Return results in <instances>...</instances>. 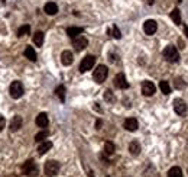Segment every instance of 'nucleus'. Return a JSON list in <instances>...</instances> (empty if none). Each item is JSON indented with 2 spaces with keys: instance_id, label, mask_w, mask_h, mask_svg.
<instances>
[{
  "instance_id": "obj_1",
  "label": "nucleus",
  "mask_w": 188,
  "mask_h": 177,
  "mask_svg": "<svg viewBox=\"0 0 188 177\" xmlns=\"http://www.w3.org/2000/svg\"><path fill=\"white\" fill-rule=\"evenodd\" d=\"M107 76H108V68L106 67V65H99V67L94 70V74H93L96 83H99V84L106 82Z\"/></svg>"
},
{
  "instance_id": "obj_2",
  "label": "nucleus",
  "mask_w": 188,
  "mask_h": 177,
  "mask_svg": "<svg viewBox=\"0 0 188 177\" xmlns=\"http://www.w3.org/2000/svg\"><path fill=\"white\" fill-rule=\"evenodd\" d=\"M9 93H10V96L13 97V99H20L22 96H23V93H25V89H23V84L20 82H13L12 84H10V87H9Z\"/></svg>"
},
{
  "instance_id": "obj_3",
  "label": "nucleus",
  "mask_w": 188,
  "mask_h": 177,
  "mask_svg": "<svg viewBox=\"0 0 188 177\" xmlns=\"http://www.w3.org/2000/svg\"><path fill=\"white\" fill-rule=\"evenodd\" d=\"M59 163L58 161H55V160H49V161H47L45 163V174H47L48 177H54L58 174V171H59Z\"/></svg>"
},
{
  "instance_id": "obj_4",
  "label": "nucleus",
  "mask_w": 188,
  "mask_h": 177,
  "mask_svg": "<svg viewBox=\"0 0 188 177\" xmlns=\"http://www.w3.org/2000/svg\"><path fill=\"white\" fill-rule=\"evenodd\" d=\"M164 57H165V60L169 62H177L179 60V54L174 45H168V47L164 49Z\"/></svg>"
},
{
  "instance_id": "obj_5",
  "label": "nucleus",
  "mask_w": 188,
  "mask_h": 177,
  "mask_svg": "<svg viewBox=\"0 0 188 177\" xmlns=\"http://www.w3.org/2000/svg\"><path fill=\"white\" fill-rule=\"evenodd\" d=\"M87 45H88V39L83 36V35H78V36L72 38V47H74L75 51H83V49L87 48Z\"/></svg>"
},
{
  "instance_id": "obj_6",
  "label": "nucleus",
  "mask_w": 188,
  "mask_h": 177,
  "mask_svg": "<svg viewBox=\"0 0 188 177\" xmlns=\"http://www.w3.org/2000/svg\"><path fill=\"white\" fill-rule=\"evenodd\" d=\"M94 64H96V57L94 55H87V57L83 58V61L80 64V71L81 73H85L91 70L94 67Z\"/></svg>"
},
{
  "instance_id": "obj_7",
  "label": "nucleus",
  "mask_w": 188,
  "mask_h": 177,
  "mask_svg": "<svg viewBox=\"0 0 188 177\" xmlns=\"http://www.w3.org/2000/svg\"><path fill=\"white\" fill-rule=\"evenodd\" d=\"M22 171H23V174H26V176H35L38 173V167H36V164H35V161H33V160H28V161L23 164Z\"/></svg>"
},
{
  "instance_id": "obj_8",
  "label": "nucleus",
  "mask_w": 188,
  "mask_h": 177,
  "mask_svg": "<svg viewBox=\"0 0 188 177\" xmlns=\"http://www.w3.org/2000/svg\"><path fill=\"white\" fill-rule=\"evenodd\" d=\"M155 90H156V87L152 82L146 80V82L142 83V93H143V96H152L155 93Z\"/></svg>"
},
{
  "instance_id": "obj_9",
  "label": "nucleus",
  "mask_w": 188,
  "mask_h": 177,
  "mask_svg": "<svg viewBox=\"0 0 188 177\" xmlns=\"http://www.w3.org/2000/svg\"><path fill=\"white\" fill-rule=\"evenodd\" d=\"M156 29H158V25H156L155 20L148 19L145 23H143V31H145L146 35H153L156 32Z\"/></svg>"
},
{
  "instance_id": "obj_10",
  "label": "nucleus",
  "mask_w": 188,
  "mask_h": 177,
  "mask_svg": "<svg viewBox=\"0 0 188 177\" xmlns=\"http://www.w3.org/2000/svg\"><path fill=\"white\" fill-rule=\"evenodd\" d=\"M114 84H116V87H119V89H127V87H129V83L126 82V77H125L123 73H119L117 76L114 77Z\"/></svg>"
},
{
  "instance_id": "obj_11",
  "label": "nucleus",
  "mask_w": 188,
  "mask_h": 177,
  "mask_svg": "<svg viewBox=\"0 0 188 177\" xmlns=\"http://www.w3.org/2000/svg\"><path fill=\"white\" fill-rule=\"evenodd\" d=\"M174 110L178 115H184L187 112V105L184 103L182 99H175L174 100Z\"/></svg>"
},
{
  "instance_id": "obj_12",
  "label": "nucleus",
  "mask_w": 188,
  "mask_h": 177,
  "mask_svg": "<svg viewBox=\"0 0 188 177\" xmlns=\"http://www.w3.org/2000/svg\"><path fill=\"white\" fill-rule=\"evenodd\" d=\"M123 126H125V129L130 131V132H133V131L137 129V126H139V124H137V120L135 119V118H127L125 122H123Z\"/></svg>"
},
{
  "instance_id": "obj_13",
  "label": "nucleus",
  "mask_w": 188,
  "mask_h": 177,
  "mask_svg": "<svg viewBox=\"0 0 188 177\" xmlns=\"http://www.w3.org/2000/svg\"><path fill=\"white\" fill-rule=\"evenodd\" d=\"M36 125L39 126V128H47L48 126V124H49V119H48V115L47 113H39V115L36 116Z\"/></svg>"
},
{
  "instance_id": "obj_14",
  "label": "nucleus",
  "mask_w": 188,
  "mask_h": 177,
  "mask_svg": "<svg viewBox=\"0 0 188 177\" xmlns=\"http://www.w3.org/2000/svg\"><path fill=\"white\" fill-rule=\"evenodd\" d=\"M84 32V28H81V26H70V28H67V35L70 36V38H75V36H78Z\"/></svg>"
},
{
  "instance_id": "obj_15",
  "label": "nucleus",
  "mask_w": 188,
  "mask_h": 177,
  "mask_svg": "<svg viewBox=\"0 0 188 177\" xmlns=\"http://www.w3.org/2000/svg\"><path fill=\"white\" fill-rule=\"evenodd\" d=\"M72 61H74V55H72V53H71V51H62V54H61V62L62 64H64V65H71Z\"/></svg>"
},
{
  "instance_id": "obj_16",
  "label": "nucleus",
  "mask_w": 188,
  "mask_h": 177,
  "mask_svg": "<svg viewBox=\"0 0 188 177\" xmlns=\"http://www.w3.org/2000/svg\"><path fill=\"white\" fill-rule=\"evenodd\" d=\"M51 148H52L51 141H42V142L39 144V147H38V154H39V155H43V154H47Z\"/></svg>"
},
{
  "instance_id": "obj_17",
  "label": "nucleus",
  "mask_w": 188,
  "mask_h": 177,
  "mask_svg": "<svg viewBox=\"0 0 188 177\" xmlns=\"http://www.w3.org/2000/svg\"><path fill=\"white\" fill-rule=\"evenodd\" d=\"M43 10H45V13L47 15L54 16V15L58 13V6H56L54 2H48L47 5H45V7H43Z\"/></svg>"
},
{
  "instance_id": "obj_18",
  "label": "nucleus",
  "mask_w": 188,
  "mask_h": 177,
  "mask_svg": "<svg viewBox=\"0 0 188 177\" xmlns=\"http://www.w3.org/2000/svg\"><path fill=\"white\" fill-rule=\"evenodd\" d=\"M129 151H130L132 155H139L141 154V144L137 141H132L129 144Z\"/></svg>"
},
{
  "instance_id": "obj_19",
  "label": "nucleus",
  "mask_w": 188,
  "mask_h": 177,
  "mask_svg": "<svg viewBox=\"0 0 188 177\" xmlns=\"http://www.w3.org/2000/svg\"><path fill=\"white\" fill-rule=\"evenodd\" d=\"M25 57L28 58L29 61H32V62H35L36 61V53H35V49H33L32 47H26V49H25Z\"/></svg>"
},
{
  "instance_id": "obj_20",
  "label": "nucleus",
  "mask_w": 188,
  "mask_h": 177,
  "mask_svg": "<svg viewBox=\"0 0 188 177\" xmlns=\"http://www.w3.org/2000/svg\"><path fill=\"white\" fill-rule=\"evenodd\" d=\"M22 124H23L22 118H20V116H14L13 119H12V122H10V129H12V131H18L19 128L22 126Z\"/></svg>"
},
{
  "instance_id": "obj_21",
  "label": "nucleus",
  "mask_w": 188,
  "mask_h": 177,
  "mask_svg": "<svg viewBox=\"0 0 188 177\" xmlns=\"http://www.w3.org/2000/svg\"><path fill=\"white\" fill-rule=\"evenodd\" d=\"M33 44H35L36 47H42V44H43V32H41V31L35 32V35H33Z\"/></svg>"
},
{
  "instance_id": "obj_22",
  "label": "nucleus",
  "mask_w": 188,
  "mask_h": 177,
  "mask_svg": "<svg viewBox=\"0 0 188 177\" xmlns=\"http://www.w3.org/2000/svg\"><path fill=\"white\" fill-rule=\"evenodd\" d=\"M171 19L174 20L175 25H181V12H179V9H174L171 12Z\"/></svg>"
},
{
  "instance_id": "obj_23",
  "label": "nucleus",
  "mask_w": 188,
  "mask_h": 177,
  "mask_svg": "<svg viewBox=\"0 0 188 177\" xmlns=\"http://www.w3.org/2000/svg\"><path fill=\"white\" fill-rule=\"evenodd\" d=\"M55 95L58 96V99H59V100L61 102H65V87L62 86H58L55 89Z\"/></svg>"
},
{
  "instance_id": "obj_24",
  "label": "nucleus",
  "mask_w": 188,
  "mask_h": 177,
  "mask_svg": "<svg viewBox=\"0 0 188 177\" xmlns=\"http://www.w3.org/2000/svg\"><path fill=\"white\" fill-rule=\"evenodd\" d=\"M168 177H182V171L179 167H171L168 171Z\"/></svg>"
},
{
  "instance_id": "obj_25",
  "label": "nucleus",
  "mask_w": 188,
  "mask_h": 177,
  "mask_svg": "<svg viewBox=\"0 0 188 177\" xmlns=\"http://www.w3.org/2000/svg\"><path fill=\"white\" fill-rule=\"evenodd\" d=\"M159 89L162 90L164 95H169V93H171V86H169V83L165 82V80H162V82L159 83Z\"/></svg>"
},
{
  "instance_id": "obj_26",
  "label": "nucleus",
  "mask_w": 188,
  "mask_h": 177,
  "mask_svg": "<svg viewBox=\"0 0 188 177\" xmlns=\"http://www.w3.org/2000/svg\"><path fill=\"white\" fill-rule=\"evenodd\" d=\"M114 153V144L107 141V142L104 144V154H107V155H112Z\"/></svg>"
},
{
  "instance_id": "obj_27",
  "label": "nucleus",
  "mask_w": 188,
  "mask_h": 177,
  "mask_svg": "<svg viewBox=\"0 0 188 177\" xmlns=\"http://www.w3.org/2000/svg\"><path fill=\"white\" fill-rule=\"evenodd\" d=\"M48 135H49L48 131H41V132H38V134L35 135V141H36V142H42L45 138H48Z\"/></svg>"
},
{
  "instance_id": "obj_28",
  "label": "nucleus",
  "mask_w": 188,
  "mask_h": 177,
  "mask_svg": "<svg viewBox=\"0 0 188 177\" xmlns=\"http://www.w3.org/2000/svg\"><path fill=\"white\" fill-rule=\"evenodd\" d=\"M31 32V26L29 25H23V26H20L18 29V36H25V35H28Z\"/></svg>"
},
{
  "instance_id": "obj_29",
  "label": "nucleus",
  "mask_w": 188,
  "mask_h": 177,
  "mask_svg": "<svg viewBox=\"0 0 188 177\" xmlns=\"http://www.w3.org/2000/svg\"><path fill=\"white\" fill-rule=\"evenodd\" d=\"M110 32H112V34H113V36H114V38H116V39H120V38H122V32L119 31V28H117V26H116V25H113L112 31H108V34H110Z\"/></svg>"
},
{
  "instance_id": "obj_30",
  "label": "nucleus",
  "mask_w": 188,
  "mask_h": 177,
  "mask_svg": "<svg viewBox=\"0 0 188 177\" xmlns=\"http://www.w3.org/2000/svg\"><path fill=\"white\" fill-rule=\"evenodd\" d=\"M104 99H106L107 102H110V103H113V102L116 100V99H114V96H113V93L110 90H106V91H104Z\"/></svg>"
},
{
  "instance_id": "obj_31",
  "label": "nucleus",
  "mask_w": 188,
  "mask_h": 177,
  "mask_svg": "<svg viewBox=\"0 0 188 177\" xmlns=\"http://www.w3.org/2000/svg\"><path fill=\"white\" fill-rule=\"evenodd\" d=\"M5 125H6V119H5V116H2V115H0V131H3V129H5Z\"/></svg>"
},
{
  "instance_id": "obj_32",
  "label": "nucleus",
  "mask_w": 188,
  "mask_h": 177,
  "mask_svg": "<svg viewBox=\"0 0 188 177\" xmlns=\"http://www.w3.org/2000/svg\"><path fill=\"white\" fill-rule=\"evenodd\" d=\"M175 86L178 87V89H182V87L185 86V83H184L181 78H177V82H175Z\"/></svg>"
},
{
  "instance_id": "obj_33",
  "label": "nucleus",
  "mask_w": 188,
  "mask_h": 177,
  "mask_svg": "<svg viewBox=\"0 0 188 177\" xmlns=\"http://www.w3.org/2000/svg\"><path fill=\"white\" fill-rule=\"evenodd\" d=\"M182 28H184V34L187 35V38H188V26L187 25H182Z\"/></svg>"
},
{
  "instance_id": "obj_34",
  "label": "nucleus",
  "mask_w": 188,
  "mask_h": 177,
  "mask_svg": "<svg viewBox=\"0 0 188 177\" xmlns=\"http://www.w3.org/2000/svg\"><path fill=\"white\" fill-rule=\"evenodd\" d=\"M178 44H179V48H181V49H182V48L185 47V44L182 42V39H178Z\"/></svg>"
},
{
  "instance_id": "obj_35",
  "label": "nucleus",
  "mask_w": 188,
  "mask_h": 177,
  "mask_svg": "<svg viewBox=\"0 0 188 177\" xmlns=\"http://www.w3.org/2000/svg\"><path fill=\"white\" fill-rule=\"evenodd\" d=\"M100 126H101V120H97V122H96V128H97V129H100Z\"/></svg>"
},
{
  "instance_id": "obj_36",
  "label": "nucleus",
  "mask_w": 188,
  "mask_h": 177,
  "mask_svg": "<svg viewBox=\"0 0 188 177\" xmlns=\"http://www.w3.org/2000/svg\"><path fill=\"white\" fill-rule=\"evenodd\" d=\"M146 3H148V5H153V3H155V0H146Z\"/></svg>"
},
{
  "instance_id": "obj_37",
  "label": "nucleus",
  "mask_w": 188,
  "mask_h": 177,
  "mask_svg": "<svg viewBox=\"0 0 188 177\" xmlns=\"http://www.w3.org/2000/svg\"><path fill=\"white\" fill-rule=\"evenodd\" d=\"M5 2H6V0H2V3H5Z\"/></svg>"
}]
</instances>
